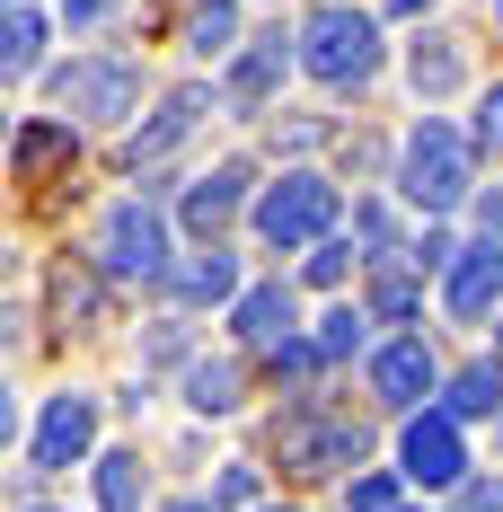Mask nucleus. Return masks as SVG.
Segmentation results:
<instances>
[{
	"label": "nucleus",
	"mask_w": 503,
	"mask_h": 512,
	"mask_svg": "<svg viewBox=\"0 0 503 512\" xmlns=\"http://www.w3.org/2000/svg\"><path fill=\"white\" fill-rule=\"evenodd\" d=\"M468 186H477V142L459 124H442V115H415V133L398 151V195L424 221H442V212L468 204Z\"/></svg>",
	"instance_id": "obj_1"
},
{
	"label": "nucleus",
	"mask_w": 503,
	"mask_h": 512,
	"mask_svg": "<svg viewBox=\"0 0 503 512\" xmlns=\"http://www.w3.org/2000/svg\"><path fill=\"white\" fill-rule=\"evenodd\" d=\"M371 451V424L345 407H327V398H292V407L274 415V460L283 477H353Z\"/></svg>",
	"instance_id": "obj_2"
},
{
	"label": "nucleus",
	"mask_w": 503,
	"mask_h": 512,
	"mask_svg": "<svg viewBox=\"0 0 503 512\" xmlns=\"http://www.w3.org/2000/svg\"><path fill=\"white\" fill-rule=\"evenodd\" d=\"M301 71H309V80H327V89L380 80V18L353 9V0H327V9L301 27Z\"/></svg>",
	"instance_id": "obj_3"
},
{
	"label": "nucleus",
	"mask_w": 503,
	"mask_h": 512,
	"mask_svg": "<svg viewBox=\"0 0 503 512\" xmlns=\"http://www.w3.org/2000/svg\"><path fill=\"white\" fill-rule=\"evenodd\" d=\"M256 239H265L274 256L336 239V186H327L318 168H283V177L256 195Z\"/></svg>",
	"instance_id": "obj_4"
},
{
	"label": "nucleus",
	"mask_w": 503,
	"mask_h": 512,
	"mask_svg": "<svg viewBox=\"0 0 503 512\" xmlns=\"http://www.w3.org/2000/svg\"><path fill=\"white\" fill-rule=\"evenodd\" d=\"M53 98H62L71 124H124L142 106V62L133 53H89V62H71L53 80Z\"/></svg>",
	"instance_id": "obj_5"
},
{
	"label": "nucleus",
	"mask_w": 503,
	"mask_h": 512,
	"mask_svg": "<svg viewBox=\"0 0 503 512\" xmlns=\"http://www.w3.org/2000/svg\"><path fill=\"white\" fill-rule=\"evenodd\" d=\"M89 256H98L115 283H159V274H168V221H159L142 195H133V204H106Z\"/></svg>",
	"instance_id": "obj_6"
},
{
	"label": "nucleus",
	"mask_w": 503,
	"mask_h": 512,
	"mask_svg": "<svg viewBox=\"0 0 503 512\" xmlns=\"http://www.w3.org/2000/svg\"><path fill=\"white\" fill-rule=\"evenodd\" d=\"M398 477H415V486H468V477H477V468H468V433H459L451 407L406 415V433H398Z\"/></svg>",
	"instance_id": "obj_7"
},
{
	"label": "nucleus",
	"mask_w": 503,
	"mask_h": 512,
	"mask_svg": "<svg viewBox=\"0 0 503 512\" xmlns=\"http://www.w3.org/2000/svg\"><path fill=\"white\" fill-rule=\"evenodd\" d=\"M98 451V398L89 389H62V398H45V415H36V433H27V468H71Z\"/></svg>",
	"instance_id": "obj_8"
},
{
	"label": "nucleus",
	"mask_w": 503,
	"mask_h": 512,
	"mask_svg": "<svg viewBox=\"0 0 503 512\" xmlns=\"http://www.w3.org/2000/svg\"><path fill=\"white\" fill-rule=\"evenodd\" d=\"M433 389H442V362H433L424 336H389V345L371 354V398H380L389 415H424Z\"/></svg>",
	"instance_id": "obj_9"
},
{
	"label": "nucleus",
	"mask_w": 503,
	"mask_h": 512,
	"mask_svg": "<svg viewBox=\"0 0 503 512\" xmlns=\"http://www.w3.org/2000/svg\"><path fill=\"white\" fill-rule=\"evenodd\" d=\"M106 274L98 256H53V274H45V309H53V327L62 336H98L106 327Z\"/></svg>",
	"instance_id": "obj_10"
},
{
	"label": "nucleus",
	"mask_w": 503,
	"mask_h": 512,
	"mask_svg": "<svg viewBox=\"0 0 503 512\" xmlns=\"http://www.w3.org/2000/svg\"><path fill=\"white\" fill-rule=\"evenodd\" d=\"M292 62H301V36L265 27V36H248V45H239V62H230V89H221V98L239 106V115H256V106L292 80Z\"/></svg>",
	"instance_id": "obj_11"
},
{
	"label": "nucleus",
	"mask_w": 503,
	"mask_h": 512,
	"mask_svg": "<svg viewBox=\"0 0 503 512\" xmlns=\"http://www.w3.org/2000/svg\"><path fill=\"white\" fill-rule=\"evenodd\" d=\"M442 301H451V318H486V309H503V230H495V239L477 230V248H459V265L442 274Z\"/></svg>",
	"instance_id": "obj_12"
},
{
	"label": "nucleus",
	"mask_w": 503,
	"mask_h": 512,
	"mask_svg": "<svg viewBox=\"0 0 503 512\" xmlns=\"http://www.w3.org/2000/svg\"><path fill=\"white\" fill-rule=\"evenodd\" d=\"M248 159H221V168H212V177H195V186H186V230H195L203 248H221V230H230V221H239V204H248Z\"/></svg>",
	"instance_id": "obj_13"
},
{
	"label": "nucleus",
	"mask_w": 503,
	"mask_h": 512,
	"mask_svg": "<svg viewBox=\"0 0 503 512\" xmlns=\"http://www.w3.org/2000/svg\"><path fill=\"white\" fill-rule=\"evenodd\" d=\"M230 327H239V345H256V354L292 345V336H301V309H292V283H248V292L230 301Z\"/></svg>",
	"instance_id": "obj_14"
},
{
	"label": "nucleus",
	"mask_w": 503,
	"mask_h": 512,
	"mask_svg": "<svg viewBox=\"0 0 503 512\" xmlns=\"http://www.w3.org/2000/svg\"><path fill=\"white\" fill-rule=\"evenodd\" d=\"M203 115H212V89H195V80H186V89H168V98H159V115L142 124V133H133V142H124V159H133V168L168 159V151H177V142H186V133L203 124Z\"/></svg>",
	"instance_id": "obj_15"
},
{
	"label": "nucleus",
	"mask_w": 503,
	"mask_h": 512,
	"mask_svg": "<svg viewBox=\"0 0 503 512\" xmlns=\"http://www.w3.org/2000/svg\"><path fill=\"white\" fill-rule=\"evenodd\" d=\"M62 159H80V133H71V115H27L18 124V142H9V168H18V186H45V168Z\"/></svg>",
	"instance_id": "obj_16"
},
{
	"label": "nucleus",
	"mask_w": 503,
	"mask_h": 512,
	"mask_svg": "<svg viewBox=\"0 0 503 512\" xmlns=\"http://www.w3.org/2000/svg\"><path fill=\"white\" fill-rule=\"evenodd\" d=\"M459 71H468V62H459V36H442V27H433V36H415V53H406V80H415V98H424V106L451 98Z\"/></svg>",
	"instance_id": "obj_17"
},
{
	"label": "nucleus",
	"mask_w": 503,
	"mask_h": 512,
	"mask_svg": "<svg viewBox=\"0 0 503 512\" xmlns=\"http://www.w3.org/2000/svg\"><path fill=\"white\" fill-rule=\"evenodd\" d=\"M442 407L459 415V424H477V415H503V362H468V371H451L442 380Z\"/></svg>",
	"instance_id": "obj_18"
},
{
	"label": "nucleus",
	"mask_w": 503,
	"mask_h": 512,
	"mask_svg": "<svg viewBox=\"0 0 503 512\" xmlns=\"http://www.w3.org/2000/svg\"><path fill=\"white\" fill-rule=\"evenodd\" d=\"M239 398H248V371L221 354V362H186V407L195 415H239Z\"/></svg>",
	"instance_id": "obj_19"
},
{
	"label": "nucleus",
	"mask_w": 503,
	"mask_h": 512,
	"mask_svg": "<svg viewBox=\"0 0 503 512\" xmlns=\"http://www.w3.org/2000/svg\"><path fill=\"white\" fill-rule=\"evenodd\" d=\"M45 36H53V18H45V9H27V0H18V9L0 18V71H9V80H27V71L45 62Z\"/></svg>",
	"instance_id": "obj_20"
},
{
	"label": "nucleus",
	"mask_w": 503,
	"mask_h": 512,
	"mask_svg": "<svg viewBox=\"0 0 503 512\" xmlns=\"http://www.w3.org/2000/svg\"><path fill=\"white\" fill-rule=\"evenodd\" d=\"M239 292H248V283H239V256L230 248H203L195 265H177V301H239Z\"/></svg>",
	"instance_id": "obj_21"
},
{
	"label": "nucleus",
	"mask_w": 503,
	"mask_h": 512,
	"mask_svg": "<svg viewBox=\"0 0 503 512\" xmlns=\"http://www.w3.org/2000/svg\"><path fill=\"white\" fill-rule=\"evenodd\" d=\"M248 36H239V0H195L186 9V53H203V62H221V53H239Z\"/></svg>",
	"instance_id": "obj_22"
},
{
	"label": "nucleus",
	"mask_w": 503,
	"mask_h": 512,
	"mask_svg": "<svg viewBox=\"0 0 503 512\" xmlns=\"http://www.w3.org/2000/svg\"><path fill=\"white\" fill-rule=\"evenodd\" d=\"M415 309H424V274H415V265H398V256H380V265H371V318L406 327Z\"/></svg>",
	"instance_id": "obj_23"
},
{
	"label": "nucleus",
	"mask_w": 503,
	"mask_h": 512,
	"mask_svg": "<svg viewBox=\"0 0 503 512\" xmlns=\"http://www.w3.org/2000/svg\"><path fill=\"white\" fill-rule=\"evenodd\" d=\"M151 504V468L142 451H106L98 460V512H142Z\"/></svg>",
	"instance_id": "obj_24"
},
{
	"label": "nucleus",
	"mask_w": 503,
	"mask_h": 512,
	"mask_svg": "<svg viewBox=\"0 0 503 512\" xmlns=\"http://www.w3.org/2000/svg\"><path fill=\"white\" fill-rule=\"evenodd\" d=\"M362 345H371V309L336 301V309H327V318H318V354H327V362H353V354H362Z\"/></svg>",
	"instance_id": "obj_25"
},
{
	"label": "nucleus",
	"mask_w": 503,
	"mask_h": 512,
	"mask_svg": "<svg viewBox=\"0 0 503 512\" xmlns=\"http://www.w3.org/2000/svg\"><path fill=\"white\" fill-rule=\"evenodd\" d=\"M353 239L371 248V265L398 256V212H389V204H353Z\"/></svg>",
	"instance_id": "obj_26"
},
{
	"label": "nucleus",
	"mask_w": 503,
	"mask_h": 512,
	"mask_svg": "<svg viewBox=\"0 0 503 512\" xmlns=\"http://www.w3.org/2000/svg\"><path fill=\"white\" fill-rule=\"evenodd\" d=\"M345 512H398V477H389V468L345 477Z\"/></svg>",
	"instance_id": "obj_27"
},
{
	"label": "nucleus",
	"mask_w": 503,
	"mask_h": 512,
	"mask_svg": "<svg viewBox=\"0 0 503 512\" xmlns=\"http://www.w3.org/2000/svg\"><path fill=\"white\" fill-rule=\"evenodd\" d=\"M265 371H274V380H318L327 354H318V336H292V345H274V354H265Z\"/></svg>",
	"instance_id": "obj_28"
},
{
	"label": "nucleus",
	"mask_w": 503,
	"mask_h": 512,
	"mask_svg": "<svg viewBox=\"0 0 503 512\" xmlns=\"http://www.w3.org/2000/svg\"><path fill=\"white\" fill-rule=\"evenodd\" d=\"M309 283H318V292H336V283H345L353 274V239H318V248H309V265H301Z\"/></svg>",
	"instance_id": "obj_29"
},
{
	"label": "nucleus",
	"mask_w": 503,
	"mask_h": 512,
	"mask_svg": "<svg viewBox=\"0 0 503 512\" xmlns=\"http://www.w3.org/2000/svg\"><path fill=\"white\" fill-rule=\"evenodd\" d=\"M451 512H503V468H495V477H468V486H451Z\"/></svg>",
	"instance_id": "obj_30"
},
{
	"label": "nucleus",
	"mask_w": 503,
	"mask_h": 512,
	"mask_svg": "<svg viewBox=\"0 0 503 512\" xmlns=\"http://www.w3.org/2000/svg\"><path fill=\"white\" fill-rule=\"evenodd\" d=\"M212 504H221V512H256V468H221Z\"/></svg>",
	"instance_id": "obj_31"
},
{
	"label": "nucleus",
	"mask_w": 503,
	"mask_h": 512,
	"mask_svg": "<svg viewBox=\"0 0 503 512\" xmlns=\"http://www.w3.org/2000/svg\"><path fill=\"white\" fill-rule=\"evenodd\" d=\"M477 151L503 159V89H486V98H477Z\"/></svg>",
	"instance_id": "obj_32"
},
{
	"label": "nucleus",
	"mask_w": 503,
	"mask_h": 512,
	"mask_svg": "<svg viewBox=\"0 0 503 512\" xmlns=\"http://www.w3.org/2000/svg\"><path fill=\"white\" fill-rule=\"evenodd\" d=\"M406 265H415V274H433V265H442V274H451L459 256H451V239H442V230H424V239H415V248H406Z\"/></svg>",
	"instance_id": "obj_33"
},
{
	"label": "nucleus",
	"mask_w": 503,
	"mask_h": 512,
	"mask_svg": "<svg viewBox=\"0 0 503 512\" xmlns=\"http://www.w3.org/2000/svg\"><path fill=\"white\" fill-rule=\"evenodd\" d=\"M477 230H486V239L503 230V186H486V195H477Z\"/></svg>",
	"instance_id": "obj_34"
},
{
	"label": "nucleus",
	"mask_w": 503,
	"mask_h": 512,
	"mask_svg": "<svg viewBox=\"0 0 503 512\" xmlns=\"http://www.w3.org/2000/svg\"><path fill=\"white\" fill-rule=\"evenodd\" d=\"M106 9H115V0H62V18H71V27H98Z\"/></svg>",
	"instance_id": "obj_35"
},
{
	"label": "nucleus",
	"mask_w": 503,
	"mask_h": 512,
	"mask_svg": "<svg viewBox=\"0 0 503 512\" xmlns=\"http://www.w3.org/2000/svg\"><path fill=\"white\" fill-rule=\"evenodd\" d=\"M168 512H221V504H212V495H186V504H168Z\"/></svg>",
	"instance_id": "obj_36"
},
{
	"label": "nucleus",
	"mask_w": 503,
	"mask_h": 512,
	"mask_svg": "<svg viewBox=\"0 0 503 512\" xmlns=\"http://www.w3.org/2000/svg\"><path fill=\"white\" fill-rule=\"evenodd\" d=\"M389 9H398V18H415V9H433V0H389Z\"/></svg>",
	"instance_id": "obj_37"
},
{
	"label": "nucleus",
	"mask_w": 503,
	"mask_h": 512,
	"mask_svg": "<svg viewBox=\"0 0 503 512\" xmlns=\"http://www.w3.org/2000/svg\"><path fill=\"white\" fill-rule=\"evenodd\" d=\"M256 512H301V504H256Z\"/></svg>",
	"instance_id": "obj_38"
},
{
	"label": "nucleus",
	"mask_w": 503,
	"mask_h": 512,
	"mask_svg": "<svg viewBox=\"0 0 503 512\" xmlns=\"http://www.w3.org/2000/svg\"><path fill=\"white\" fill-rule=\"evenodd\" d=\"M495 345H503V309H495Z\"/></svg>",
	"instance_id": "obj_39"
},
{
	"label": "nucleus",
	"mask_w": 503,
	"mask_h": 512,
	"mask_svg": "<svg viewBox=\"0 0 503 512\" xmlns=\"http://www.w3.org/2000/svg\"><path fill=\"white\" fill-rule=\"evenodd\" d=\"M27 512H53V504H27Z\"/></svg>",
	"instance_id": "obj_40"
},
{
	"label": "nucleus",
	"mask_w": 503,
	"mask_h": 512,
	"mask_svg": "<svg viewBox=\"0 0 503 512\" xmlns=\"http://www.w3.org/2000/svg\"><path fill=\"white\" fill-rule=\"evenodd\" d=\"M398 512H415V504H398Z\"/></svg>",
	"instance_id": "obj_41"
}]
</instances>
